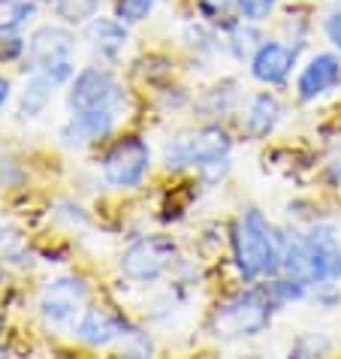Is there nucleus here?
I'll use <instances>...</instances> for the list:
<instances>
[{
	"mask_svg": "<svg viewBox=\"0 0 341 359\" xmlns=\"http://www.w3.org/2000/svg\"><path fill=\"white\" fill-rule=\"evenodd\" d=\"M233 251H236V266L248 281L263 275H275L281 269V254H278V233L269 221L263 217V212L257 208H248V212L239 217L236 233H233Z\"/></svg>",
	"mask_w": 341,
	"mask_h": 359,
	"instance_id": "nucleus-1",
	"label": "nucleus"
},
{
	"mask_svg": "<svg viewBox=\"0 0 341 359\" xmlns=\"http://www.w3.org/2000/svg\"><path fill=\"white\" fill-rule=\"evenodd\" d=\"M275 302L269 296L266 287H254V290L236 293L233 299L220 302L215 308L212 326L218 338H227V341H236V338H254L272 320Z\"/></svg>",
	"mask_w": 341,
	"mask_h": 359,
	"instance_id": "nucleus-2",
	"label": "nucleus"
},
{
	"mask_svg": "<svg viewBox=\"0 0 341 359\" xmlns=\"http://www.w3.org/2000/svg\"><path fill=\"white\" fill-rule=\"evenodd\" d=\"M73 52H76V34L61 25H43L27 39L31 67L52 76L58 85L73 76Z\"/></svg>",
	"mask_w": 341,
	"mask_h": 359,
	"instance_id": "nucleus-3",
	"label": "nucleus"
},
{
	"mask_svg": "<svg viewBox=\"0 0 341 359\" xmlns=\"http://www.w3.org/2000/svg\"><path fill=\"white\" fill-rule=\"evenodd\" d=\"M88 109H112L118 115L127 112L124 88L106 67H85L73 79V88H69V112H88Z\"/></svg>",
	"mask_w": 341,
	"mask_h": 359,
	"instance_id": "nucleus-4",
	"label": "nucleus"
},
{
	"mask_svg": "<svg viewBox=\"0 0 341 359\" xmlns=\"http://www.w3.org/2000/svg\"><path fill=\"white\" fill-rule=\"evenodd\" d=\"M229 136L220 127H199L194 133H185L173 139L163 148V163L166 169H185V166H208L215 161H224L229 154Z\"/></svg>",
	"mask_w": 341,
	"mask_h": 359,
	"instance_id": "nucleus-5",
	"label": "nucleus"
},
{
	"mask_svg": "<svg viewBox=\"0 0 341 359\" xmlns=\"http://www.w3.org/2000/svg\"><path fill=\"white\" fill-rule=\"evenodd\" d=\"M178 245L169 236H145L121 254V275L136 284H152L175 263Z\"/></svg>",
	"mask_w": 341,
	"mask_h": 359,
	"instance_id": "nucleus-6",
	"label": "nucleus"
},
{
	"mask_svg": "<svg viewBox=\"0 0 341 359\" xmlns=\"http://www.w3.org/2000/svg\"><path fill=\"white\" fill-rule=\"evenodd\" d=\"M148 166H152V148H148V142L139 136H127V139H118L106 151L103 178L112 187L130 191V187L142 184V178L148 175Z\"/></svg>",
	"mask_w": 341,
	"mask_h": 359,
	"instance_id": "nucleus-7",
	"label": "nucleus"
},
{
	"mask_svg": "<svg viewBox=\"0 0 341 359\" xmlns=\"http://www.w3.org/2000/svg\"><path fill=\"white\" fill-rule=\"evenodd\" d=\"M88 302V284L79 275H61L52 278L43 293H39V314L48 326H69L85 311Z\"/></svg>",
	"mask_w": 341,
	"mask_h": 359,
	"instance_id": "nucleus-8",
	"label": "nucleus"
},
{
	"mask_svg": "<svg viewBox=\"0 0 341 359\" xmlns=\"http://www.w3.org/2000/svg\"><path fill=\"white\" fill-rule=\"evenodd\" d=\"M136 329L121 317H115L106 308H85L76 323V338L85 341L88 347H109L118 338H130Z\"/></svg>",
	"mask_w": 341,
	"mask_h": 359,
	"instance_id": "nucleus-9",
	"label": "nucleus"
},
{
	"mask_svg": "<svg viewBox=\"0 0 341 359\" xmlns=\"http://www.w3.org/2000/svg\"><path fill=\"white\" fill-rule=\"evenodd\" d=\"M118 112L112 109H88V112H73L69 115V121L64 124L61 130V139L67 148H82L88 142H97V139H103L115 130L118 124Z\"/></svg>",
	"mask_w": 341,
	"mask_h": 359,
	"instance_id": "nucleus-10",
	"label": "nucleus"
},
{
	"mask_svg": "<svg viewBox=\"0 0 341 359\" xmlns=\"http://www.w3.org/2000/svg\"><path fill=\"white\" fill-rule=\"evenodd\" d=\"M296 55H299V48L284 46V43H278V39L260 43L254 57H250V76H254L257 82H266V85L284 82L287 73L296 64Z\"/></svg>",
	"mask_w": 341,
	"mask_h": 359,
	"instance_id": "nucleus-11",
	"label": "nucleus"
},
{
	"mask_svg": "<svg viewBox=\"0 0 341 359\" xmlns=\"http://www.w3.org/2000/svg\"><path fill=\"white\" fill-rule=\"evenodd\" d=\"M338 82H341V57L333 52H320L302 67L296 91L302 100H317L326 91H333Z\"/></svg>",
	"mask_w": 341,
	"mask_h": 359,
	"instance_id": "nucleus-12",
	"label": "nucleus"
},
{
	"mask_svg": "<svg viewBox=\"0 0 341 359\" xmlns=\"http://www.w3.org/2000/svg\"><path fill=\"white\" fill-rule=\"evenodd\" d=\"M85 34L94 52H100L103 57H118L130 43L127 22H121V18H91Z\"/></svg>",
	"mask_w": 341,
	"mask_h": 359,
	"instance_id": "nucleus-13",
	"label": "nucleus"
},
{
	"mask_svg": "<svg viewBox=\"0 0 341 359\" xmlns=\"http://www.w3.org/2000/svg\"><path fill=\"white\" fill-rule=\"evenodd\" d=\"M55 88H58V82L52 76L34 69V76L25 82L22 97H18V118H39L43 115L46 106L52 103V97H55Z\"/></svg>",
	"mask_w": 341,
	"mask_h": 359,
	"instance_id": "nucleus-14",
	"label": "nucleus"
},
{
	"mask_svg": "<svg viewBox=\"0 0 341 359\" xmlns=\"http://www.w3.org/2000/svg\"><path fill=\"white\" fill-rule=\"evenodd\" d=\"M278 115H281V106L272 94H257L250 100L248 112H245V133L254 136V139H263L272 133V127L278 124Z\"/></svg>",
	"mask_w": 341,
	"mask_h": 359,
	"instance_id": "nucleus-15",
	"label": "nucleus"
},
{
	"mask_svg": "<svg viewBox=\"0 0 341 359\" xmlns=\"http://www.w3.org/2000/svg\"><path fill=\"white\" fill-rule=\"evenodd\" d=\"M34 13V0H0V31H18Z\"/></svg>",
	"mask_w": 341,
	"mask_h": 359,
	"instance_id": "nucleus-16",
	"label": "nucleus"
},
{
	"mask_svg": "<svg viewBox=\"0 0 341 359\" xmlns=\"http://www.w3.org/2000/svg\"><path fill=\"white\" fill-rule=\"evenodd\" d=\"M55 4H58V15L73 25H82L88 18H94L100 9V0H55Z\"/></svg>",
	"mask_w": 341,
	"mask_h": 359,
	"instance_id": "nucleus-17",
	"label": "nucleus"
},
{
	"mask_svg": "<svg viewBox=\"0 0 341 359\" xmlns=\"http://www.w3.org/2000/svg\"><path fill=\"white\" fill-rule=\"evenodd\" d=\"M157 0H118L115 4V13L121 22L127 25H136V22H142V18H148V13L154 9Z\"/></svg>",
	"mask_w": 341,
	"mask_h": 359,
	"instance_id": "nucleus-18",
	"label": "nucleus"
},
{
	"mask_svg": "<svg viewBox=\"0 0 341 359\" xmlns=\"http://www.w3.org/2000/svg\"><path fill=\"white\" fill-rule=\"evenodd\" d=\"M236 6L245 15V22H263V18L272 15L275 0H236Z\"/></svg>",
	"mask_w": 341,
	"mask_h": 359,
	"instance_id": "nucleus-19",
	"label": "nucleus"
},
{
	"mask_svg": "<svg viewBox=\"0 0 341 359\" xmlns=\"http://www.w3.org/2000/svg\"><path fill=\"white\" fill-rule=\"evenodd\" d=\"M254 31H245V27H233V34H229V43H233V55L236 57H245V52L254 48Z\"/></svg>",
	"mask_w": 341,
	"mask_h": 359,
	"instance_id": "nucleus-20",
	"label": "nucleus"
},
{
	"mask_svg": "<svg viewBox=\"0 0 341 359\" xmlns=\"http://www.w3.org/2000/svg\"><path fill=\"white\" fill-rule=\"evenodd\" d=\"M0 254L4 257L22 254V236H18L15 229H0Z\"/></svg>",
	"mask_w": 341,
	"mask_h": 359,
	"instance_id": "nucleus-21",
	"label": "nucleus"
},
{
	"mask_svg": "<svg viewBox=\"0 0 341 359\" xmlns=\"http://www.w3.org/2000/svg\"><path fill=\"white\" fill-rule=\"evenodd\" d=\"M25 48V43L15 36V31H0V57H15Z\"/></svg>",
	"mask_w": 341,
	"mask_h": 359,
	"instance_id": "nucleus-22",
	"label": "nucleus"
},
{
	"mask_svg": "<svg viewBox=\"0 0 341 359\" xmlns=\"http://www.w3.org/2000/svg\"><path fill=\"white\" fill-rule=\"evenodd\" d=\"M233 6H236V0H199V9H203L206 15H212V18L227 15Z\"/></svg>",
	"mask_w": 341,
	"mask_h": 359,
	"instance_id": "nucleus-23",
	"label": "nucleus"
},
{
	"mask_svg": "<svg viewBox=\"0 0 341 359\" xmlns=\"http://www.w3.org/2000/svg\"><path fill=\"white\" fill-rule=\"evenodd\" d=\"M326 36L341 48V9L329 13V18H326Z\"/></svg>",
	"mask_w": 341,
	"mask_h": 359,
	"instance_id": "nucleus-24",
	"label": "nucleus"
},
{
	"mask_svg": "<svg viewBox=\"0 0 341 359\" xmlns=\"http://www.w3.org/2000/svg\"><path fill=\"white\" fill-rule=\"evenodd\" d=\"M13 182H18L15 166H13V161H9V157L0 154V184H13Z\"/></svg>",
	"mask_w": 341,
	"mask_h": 359,
	"instance_id": "nucleus-25",
	"label": "nucleus"
},
{
	"mask_svg": "<svg viewBox=\"0 0 341 359\" xmlns=\"http://www.w3.org/2000/svg\"><path fill=\"white\" fill-rule=\"evenodd\" d=\"M9 91H13V88H9V79H4V76H0V109L6 106V100H9Z\"/></svg>",
	"mask_w": 341,
	"mask_h": 359,
	"instance_id": "nucleus-26",
	"label": "nucleus"
}]
</instances>
